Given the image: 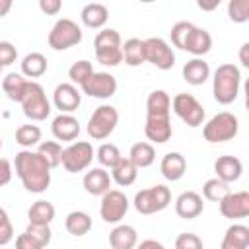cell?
Here are the masks:
<instances>
[{"label": "cell", "instance_id": "cell-4", "mask_svg": "<svg viewBox=\"0 0 249 249\" xmlns=\"http://www.w3.org/2000/svg\"><path fill=\"white\" fill-rule=\"evenodd\" d=\"M239 130V121L233 113L230 111H220L218 115H214L202 128L204 140L210 144H220V142H228L231 138L237 136Z\"/></svg>", "mask_w": 249, "mask_h": 249}, {"label": "cell", "instance_id": "cell-44", "mask_svg": "<svg viewBox=\"0 0 249 249\" xmlns=\"http://www.w3.org/2000/svg\"><path fill=\"white\" fill-rule=\"evenodd\" d=\"M18 58V49L10 41H0V66H10Z\"/></svg>", "mask_w": 249, "mask_h": 249}, {"label": "cell", "instance_id": "cell-17", "mask_svg": "<svg viewBox=\"0 0 249 249\" xmlns=\"http://www.w3.org/2000/svg\"><path fill=\"white\" fill-rule=\"evenodd\" d=\"M204 210V202H202V196L195 191H185L177 196L175 200V214L183 220H193V218H198Z\"/></svg>", "mask_w": 249, "mask_h": 249}, {"label": "cell", "instance_id": "cell-26", "mask_svg": "<svg viewBox=\"0 0 249 249\" xmlns=\"http://www.w3.org/2000/svg\"><path fill=\"white\" fill-rule=\"evenodd\" d=\"M171 97L165 89H154L146 99V117H169Z\"/></svg>", "mask_w": 249, "mask_h": 249}, {"label": "cell", "instance_id": "cell-2", "mask_svg": "<svg viewBox=\"0 0 249 249\" xmlns=\"http://www.w3.org/2000/svg\"><path fill=\"white\" fill-rule=\"evenodd\" d=\"M239 86H241V72L235 64L226 62V64H220L214 70L212 93H214V99L220 105L233 103L239 95Z\"/></svg>", "mask_w": 249, "mask_h": 249}, {"label": "cell", "instance_id": "cell-34", "mask_svg": "<svg viewBox=\"0 0 249 249\" xmlns=\"http://www.w3.org/2000/svg\"><path fill=\"white\" fill-rule=\"evenodd\" d=\"M54 214H56L54 206L49 200H43V198L35 200L27 210V218H29L31 224H51L54 220Z\"/></svg>", "mask_w": 249, "mask_h": 249}, {"label": "cell", "instance_id": "cell-19", "mask_svg": "<svg viewBox=\"0 0 249 249\" xmlns=\"http://www.w3.org/2000/svg\"><path fill=\"white\" fill-rule=\"evenodd\" d=\"M111 183H113V179H111V175L105 167H93L82 179V185H84L86 193L93 195V196H101L105 191H109Z\"/></svg>", "mask_w": 249, "mask_h": 249}, {"label": "cell", "instance_id": "cell-6", "mask_svg": "<svg viewBox=\"0 0 249 249\" xmlns=\"http://www.w3.org/2000/svg\"><path fill=\"white\" fill-rule=\"evenodd\" d=\"M171 204V191L165 185H154L134 195V208L140 214H156Z\"/></svg>", "mask_w": 249, "mask_h": 249}, {"label": "cell", "instance_id": "cell-51", "mask_svg": "<svg viewBox=\"0 0 249 249\" xmlns=\"http://www.w3.org/2000/svg\"><path fill=\"white\" fill-rule=\"evenodd\" d=\"M12 6H14V0H0V18L8 16L10 10H12Z\"/></svg>", "mask_w": 249, "mask_h": 249}, {"label": "cell", "instance_id": "cell-35", "mask_svg": "<svg viewBox=\"0 0 249 249\" xmlns=\"http://www.w3.org/2000/svg\"><path fill=\"white\" fill-rule=\"evenodd\" d=\"M228 193H230V183H226L218 177H212L202 185V196L210 202H220Z\"/></svg>", "mask_w": 249, "mask_h": 249}, {"label": "cell", "instance_id": "cell-36", "mask_svg": "<svg viewBox=\"0 0 249 249\" xmlns=\"http://www.w3.org/2000/svg\"><path fill=\"white\" fill-rule=\"evenodd\" d=\"M37 152L43 156V160L51 165V169L58 167L60 165V160H62V146L56 142V140H45V142H39V148Z\"/></svg>", "mask_w": 249, "mask_h": 249}, {"label": "cell", "instance_id": "cell-14", "mask_svg": "<svg viewBox=\"0 0 249 249\" xmlns=\"http://www.w3.org/2000/svg\"><path fill=\"white\" fill-rule=\"evenodd\" d=\"M220 214L230 220H241L249 216V193L247 191H237V193H228L220 202Z\"/></svg>", "mask_w": 249, "mask_h": 249}, {"label": "cell", "instance_id": "cell-23", "mask_svg": "<svg viewBox=\"0 0 249 249\" xmlns=\"http://www.w3.org/2000/svg\"><path fill=\"white\" fill-rule=\"evenodd\" d=\"M160 171L167 181H179L187 171V160L179 152H169L161 158Z\"/></svg>", "mask_w": 249, "mask_h": 249}, {"label": "cell", "instance_id": "cell-41", "mask_svg": "<svg viewBox=\"0 0 249 249\" xmlns=\"http://www.w3.org/2000/svg\"><path fill=\"white\" fill-rule=\"evenodd\" d=\"M228 18L233 23L249 21V0H228Z\"/></svg>", "mask_w": 249, "mask_h": 249}, {"label": "cell", "instance_id": "cell-49", "mask_svg": "<svg viewBox=\"0 0 249 249\" xmlns=\"http://www.w3.org/2000/svg\"><path fill=\"white\" fill-rule=\"evenodd\" d=\"M224 0H196V6L202 10V12H214Z\"/></svg>", "mask_w": 249, "mask_h": 249}, {"label": "cell", "instance_id": "cell-9", "mask_svg": "<svg viewBox=\"0 0 249 249\" xmlns=\"http://www.w3.org/2000/svg\"><path fill=\"white\" fill-rule=\"evenodd\" d=\"M93 161V148L88 140H74L70 142V146L62 148V160L60 165L68 171V173H80L84 169H88Z\"/></svg>", "mask_w": 249, "mask_h": 249}, {"label": "cell", "instance_id": "cell-28", "mask_svg": "<svg viewBox=\"0 0 249 249\" xmlns=\"http://www.w3.org/2000/svg\"><path fill=\"white\" fill-rule=\"evenodd\" d=\"M249 247V228L243 224H231L222 239V249H245Z\"/></svg>", "mask_w": 249, "mask_h": 249}, {"label": "cell", "instance_id": "cell-13", "mask_svg": "<svg viewBox=\"0 0 249 249\" xmlns=\"http://www.w3.org/2000/svg\"><path fill=\"white\" fill-rule=\"evenodd\" d=\"M82 91L95 99H109L117 93V78L109 72H91V76L80 86Z\"/></svg>", "mask_w": 249, "mask_h": 249}, {"label": "cell", "instance_id": "cell-42", "mask_svg": "<svg viewBox=\"0 0 249 249\" xmlns=\"http://www.w3.org/2000/svg\"><path fill=\"white\" fill-rule=\"evenodd\" d=\"M193 23L191 21H177L171 31H169V37H171V45L177 47V49H185V43H187V37L189 33L193 31Z\"/></svg>", "mask_w": 249, "mask_h": 249}, {"label": "cell", "instance_id": "cell-3", "mask_svg": "<svg viewBox=\"0 0 249 249\" xmlns=\"http://www.w3.org/2000/svg\"><path fill=\"white\" fill-rule=\"evenodd\" d=\"M123 41L117 29H101L93 39L95 58L103 66H117L123 62Z\"/></svg>", "mask_w": 249, "mask_h": 249}, {"label": "cell", "instance_id": "cell-33", "mask_svg": "<svg viewBox=\"0 0 249 249\" xmlns=\"http://www.w3.org/2000/svg\"><path fill=\"white\" fill-rule=\"evenodd\" d=\"M47 72V56L43 53H27L21 60V74L25 78H41Z\"/></svg>", "mask_w": 249, "mask_h": 249}, {"label": "cell", "instance_id": "cell-52", "mask_svg": "<svg viewBox=\"0 0 249 249\" xmlns=\"http://www.w3.org/2000/svg\"><path fill=\"white\" fill-rule=\"evenodd\" d=\"M140 247H142V249H146V247H156V249H161L163 245H161L160 241H156V239H146V241H140Z\"/></svg>", "mask_w": 249, "mask_h": 249}, {"label": "cell", "instance_id": "cell-7", "mask_svg": "<svg viewBox=\"0 0 249 249\" xmlns=\"http://www.w3.org/2000/svg\"><path fill=\"white\" fill-rule=\"evenodd\" d=\"M47 41L53 51H66L70 47H76L82 41V29L76 21L68 18H60L51 27Z\"/></svg>", "mask_w": 249, "mask_h": 249}, {"label": "cell", "instance_id": "cell-53", "mask_svg": "<svg viewBox=\"0 0 249 249\" xmlns=\"http://www.w3.org/2000/svg\"><path fill=\"white\" fill-rule=\"evenodd\" d=\"M10 218H8V212L4 210V208H0V224H4V222H8Z\"/></svg>", "mask_w": 249, "mask_h": 249}, {"label": "cell", "instance_id": "cell-29", "mask_svg": "<svg viewBox=\"0 0 249 249\" xmlns=\"http://www.w3.org/2000/svg\"><path fill=\"white\" fill-rule=\"evenodd\" d=\"M27 82L29 80H25L23 74L10 72V74H6L2 78V89H4V93H6V97L10 101H18L19 103L23 93H25V89H27Z\"/></svg>", "mask_w": 249, "mask_h": 249}, {"label": "cell", "instance_id": "cell-38", "mask_svg": "<svg viewBox=\"0 0 249 249\" xmlns=\"http://www.w3.org/2000/svg\"><path fill=\"white\" fill-rule=\"evenodd\" d=\"M95 158H97V161L101 163V167L111 169L123 156H121V152H119V148H117L115 144H111V142H103V144L97 148Z\"/></svg>", "mask_w": 249, "mask_h": 249}, {"label": "cell", "instance_id": "cell-30", "mask_svg": "<svg viewBox=\"0 0 249 249\" xmlns=\"http://www.w3.org/2000/svg\"><path fill=\"white\" fill-rule=\"evenodd\" d=\"M64 228L70 235L82 237L91 230V216L84 210H72V212H68V216L64 220Z\"/></svg>", "mask_w": 249, "mask_h": 249}, {"label": "cell", "instance_id": "cell-55", "mask_svg": "<svg viewBox=\"0 0 249 249\" xmlns=\"http://www.w3.org/2000/svg\"><path fill=\"white\" fill-rule=\"evenodd\" d=\"M0 150H2V136H0Z\"/></svg>", "mask_w": 249, "mask_h": 249}, {"label": "cell", "instance_id": "cell-24", "mask_svg": "<svg viewBox=\"0 0 249 249\" xmlns=\"http://www.w3.org/2000/svg\"><path fill=\"white\" fill-rule=\"evenodd\" d=\"M210 49H212V35L206 29L195 25L193 31L187 37V43H185L183 51H187L195 56H204L206 53H210Z\"/></svg>", "mask_w": 249, "mask_h": 249}, {"label": "cell", "instance_id": "cell-20", "mask_svg": "<svg viewBox=\"0 0 249 249\" xmlns=\"http://www.w3.org/2000/svg\"><path fill=\"white\" fill-rule=\"evenodd\" d=\"M214 171H216L218 179H222L226 183H235L243 173V163L235 156H220L214 161Z\"/></svg>", "mask_w": 249, "mask_h": 249}, {"label": "cell", "instance_id": "cell-22", "mask_svg": "<svg viewBox=\"0 0 249 249\" xmlns=\"http://www.w3.org/2000/svg\"><path fill=\"white\" fill-rule=\"evenodd\" d=\"M183 80L191 86H202L210 78V66L202 56H195L183 66Z\"/></svg>", "mask_w": 249, "mask_h": 249}, {"label": "cell", "instance_id": "cell-12", "mask_svg": "<svg viewBox=\"0 0 249 249\" xmlns=\"http://www.w3.org/2000/svg\"><path fill=\"white\" fill-rule=\"evenodd\" d=\"M144 54H146V62L154 64L160 70H169L175 64V53L169 47V43L161 37L144 39Z\"/></svg>", "mask_w": 249, "mask_h": 249}, {"label": "cell", "instance_id": "cell-18", "mask_svg": "<svg viewBox=\"0 0 249 249\" xmlns=\"http://www.w3.org/2000/svg\"><path fill=\"white\" fill-rule=\"evenodd\" d=\"M144 134L154 144H165L167 140H171L173 128L169 117H146Z\"/></svg>", "mask_w": 249, "mask_h": 249}, {"label": "cell", "instance_id": "cell-10", "mask_svg": "<svg viewBox=\"0 0 249 249\" xmlns=\"http://www.w3.org/2000/svg\"><path fill=\"white\" fill-rule=\"evenodd\" d=\"M173 113L191 128H196L204 123V107L198 103V99L191 93H177L171 99Z\"/></svg>", "mask_w": 249, "mask_h": 249}, {"label": "cell", "instance_id": "cell-43", "mask_svg": "<svg viewBox=\"0 0 249 249\" xmlns=\"http://www.w3.org/2000/svg\"><path fill=\"white\" fill-rule=\"evenodd\" d=\"M202 239L196 233H179L175 239V249H200Z\"/></svg>", "mask_w": 249, "mask_h": 249}, {"label": "cell", "instance_id": "cell-27", "mask_svg": "<svg viewBox=\"0 0 249 249\" xmlns=\"http://www.w3.org/2000/svg\"><path fill=\"white\" fill-rule=\"evenodd\" d=\"M138 177V167L128 160V158H121L113 167H111V179L119 185V187H128L136 181Z\"/></svg>", "mask_w": 249, "mask_h": 249}, {"label": "cell", "instance_id": "cell-54", "mask_svg": "<svg viewBox=\"0 0 249 249\" xmlns=\"http://www.w3.org/2000/svg\"><path fill=\"white\" fill-rule=\"evenodd\" d=\"M138 2H144V4H150V2H156V0H138Z\"/></svg>", "mask_w": 249, "mask_h": 249}, {"label": "cell", "instance_id": "cell-5", "mask_svg": "<svg viewBox=\"0 0 249 249\" xmlns=\"http://www.w3.org/2000/svg\"><path fill=\"white\" fill-rule=\"evenodd\" d=\"M19 103H21L23 115L31 121H45L51 115V101L47 99L43 86L33 80L27 82V89Z\"/></svg>", "mask_w": 249, "mask_h": 249}, {"label": "cell", "instance_id": "cell-50", "mask_svg": "<svg viewBox=\"0 0 249 249\" xmlns=\"http://www.w3.org/2000/svg\"><path fill=\"white\" fill-rule=\"evenodd\" d=\"M239 62L243 68H249V43H243L239 49Z\"/></svg>", "mask_w": 249, "mask_h": 249}, {"label": "cell", "instance_id": "cell-31", "mask_svg": "<svg viewBox=\"0 0 249 249\" xmlns=\"http://www.w3.org/2000/svg\"><path fill=\"white\" fill-rule=\"evenodd\" d=\"M121 49H123V60H124V64H128V66L134 68V66H140V64L146 62L144 41H142V39L130 37V39H126V41L121 45Z\"/></svg>", "mask_w": 249, "mask_h": 249}, {"label": "cell", "instance_id": "cell-48", "mask_svg": "<svg viewBox=\"0 0 249 249\" xmlns=\"http://www.w3.org/2000/svg\"><path fill=\"white\" fill-rule=\"evenodd\" d=\"M16 247H18V249H39V247H37V243H35V241H33L25 231H23L21 235H18V237H16Z\"/></svg>", "mask_w": 249, "mask_h": 249}, {"label": "cell", "instance_id": "cell-32", "mask_svg": "<svg viewBox=\"0 0 249 249\" xmlns=\"http://www.w3.org/2000/svg\"><path fill=\"white\" fill-rule=\"evenodd\" d=\"M128 160L138 167V169H144V167H150L156 160V150L150 142H136L130 146V152H128Z\"/></svg>", "mask_w": 249, "mask_h": 249}, {"label": "cell", "instance_id": "cell-8", "mask_svg": "<svg viewBox=\"0 0 249 249\" xmlns=\"http://www.w3.org/2000/svg\"><path fill=\"white\" fill-rule=\"evenodd\" d=\"M119 123V111L113 105H99L88 121V136L93 140H105L113 134Z\"/></svg>", "mask_w": 249, "mask_h": 249}, {"label": "cell", "instance_id": "cell-15", "mask_svg": "<svg viewBox=\"0 0 249 249\" xmlns=\"http://www.w3.org/2000/svg\"><path fill=\"white\" fill-rule=\"evenodd\" d=\"M53 103L60 113H74L82 103V93L72 82L58 84L53 91Z\"/></svg>", "mask_w": 249, "mask_h": 249}, {"label": "cell", "instance_id": "cell-56", "mask_svg": "<svg viewBox=\"0 0 249 249\" xmlns=\"http://www.w3.org/2000/svg\"><path fill=\"white\" fill-rule=\"evenodd\" d=\"M0 74H2V66H0Z\"/></svg>", "mask_w": 249, "mask_h": 249}, {"label": "cell", "instance_id": "cell-1", "mask_svg": "<svg viewBox=\"0 0 249 249\" xmlns=\"http://www.w3.org/2000/svg\"><path fill=\"white\" fill-rule=\"evenodd\" d=\"M14 165H16V175L19 177L25 191L41 195L49 189V185H51V165L43 160V156L39 152H31L27 148L18 152Z\"/></svg>", "mask_w": 249, "mask_h": 249}, {"label": "cell", "instance_id": "cell-11", "mask_svg": "<svg viewBox=\"0 0 249 249\" xmlns=\"http://www.w3.org/2000/svg\"><path fill=\"white\" fill-rule=\"evenodd\" d=\"M128 212V198L123 191L109 189L101 195V204H99V214L101 220L107 224H117L121 222Z\"/></svg>", "mask_w": 249, "mask_h": 249}, {"label": "cell", "instance_id": "cell-47", "mask_svg": "<svg viewBox=\"0 0 249 249\" xmlns=\"http://www.w3.org/2000/svg\"><path fill=\"white\" fill-rule=\"evenodd\" d=\"M12 239H14V226L8 220V222L0 224V245H8Z\"/></svg>", "mask_w": 249, "mask_h": 249}, {"label": "cell", "instance_id": "cell-46", "mask_svg": "<svg viewBox=\"0 0 249 249\" xmlns=\"http://www.w3.org/2000/svg\"><path fill=\"white\" fill-rule=\"evenodd\" d=\"M12 173H14L12 163H10L6 158H0V187L8 185V183L12 181Z\"/></svg>", "mask_w": 249, "mask_h": 249}, {"label": "cell", "instance_id": "cell-40", "mask_svg": "<svg viewBox=\"0 0 249 249\" xmlns=\"http://www.w3.org/2000/svg\"><path fill=\"white\" fill-rule=\"evenodd\" d=\"M91 72H93L91 62H89V60H86V58H82V60L74 62V64L68 68V78H70V82H72V84L82 86V84L91 76Z\"/></svg>", "mask_w": 249, "mask_h": 249}, {"label": "cell", "instance_id": "cell-45", "mask_svg": "<svg viewBox=\"0 0 249 249\" xmlns=\"http://www.w3.org/2000/svg\"><path fill=\"white\" fill-rule=\"evenodd\" d=\"M39 10L45 16H56L62 10V0H39Z\"/></svg>", "mask_w": 249, "mask_h": 249}, {"label": "cell", "instance_id": "cell-25", "mask_svg": "<svg viewBox=\"0 0 249 249\" xmlns=\"http://www.w3.org/2000/svg\"><path fill=\"white\" fill-rule=\"evenodd\" d=\"M138 243V233L128 224H119L109 233V245L113 249H132Z\"/></svg>", "mask_w": 249, "mask_h": 249}, {"label": "cell", "instance_id": "cell-39", "mask_svg": "<svg viewBox=\"0 0 249 249\" xmlns=\"http://www.w3.org/2000/svg\"><path fill=\"white\" fill-rule=\"evenodd\" d=\"M25 233L37 243V247H47L51 243V237H53V231H51V224H31L25 228Z\"/></svg>", "mask_w": 249, "mask_h": 249}, {"label": "cell", "instance_id": "cell-21", "mask_svg": "<svg viewBox=\"0 0 249 249\" xmlns=\"http://www.w3.org/2000/svg\"><path fill=\"white\" fill-rule=\"evenodd\" d=\"M80 19L89 29H103L109 19V10H107V6L99 4V2H89L82 8Z\"/></svg>", "mask_w": 249, "mask_h": 249}, {"label": "cell", "instance_id": "cell-16", "mask_svg": "<svg viewBox=\"0 0 249 249\" xmlns=\"http://www.w3.org/2000/svg\"><path fill=\"white\" fill-rule=\"evenodd\" d=\"M51 132L56 140L62 142H74L80 134V123L72 113H60L58 117L53 119Z\"/></svg>", "mask_w": 249, "mask_h": 249}, {"label": "cell", "instance_id": "cell-37", "mask_svg": "<svg viewBox=\"0 0 249 249\" xmlns=\"http://www.w3.org/2000/svg\"><path fill=\"white\" fill-rule=\"evenodd\" d=\"M41 140V128L37 124H21L16 130V142L21 148H31L35 144H39Z\"/></svg>", "mask_w": 249, "mask_h": 249}]
</instances>
